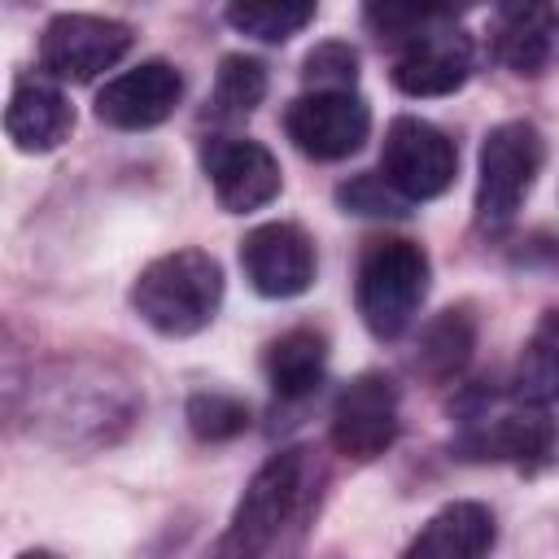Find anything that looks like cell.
<instances>
[{
	"mask_svg": "<svg viewBox=\"0 0 559 559\" xmlns=\"http://www.w3.org/2000/svg\"><path fill=\"white\" fill-rule=\"evenodd\" d=\"M319 485H323V467H319L314 450L293 445V450L271 454L253 472V480H249L245 498L236 502L231 524L218 537V546L210 550V559H271L314 511Z\"/></svg>",
	"mask_w": 559,
	"mask_h": 559,
	"instance_id": "obj_1",
	"label": "cell"
},
{
	"mask_svg": "<svg viewBox=\"0 0 559 559\" xmlns=\"http://www.w3.org/2000/svg\"><path fill=\"white\" fill-rule=\"evenodd\" d=\"M218 306H223V266L205 249L162 253L131 284V310L162 336H192L210 328Z\"/></svg>",
	"mask_w": 559,
	"mask_h": 559,
	"instance_id": "obj_2",
	"label": "cell"
},
{
	"mask_svg": "<svg viewBox=\"0 0 559 559\" xmlns=\"http://www.w3.org/2000/svg\"><path fill=\"white\" fill-rule=\"evenodd\" d=\"M428 275H432V266H428L424 245H415L406 236L367 240V249L358 258V275H354V306H358L367 332L380 341L402 336L428 297Z\"/></svg>",
	"mask_w": 559,
	"mask_h": 559,
	"instance_id": "obj_3",
	"label": "cell"
},
{
	"mask_svg": "<svg viewBox=\"0 0 559 559\" xmlns=\"http://www.w3.org/2000/svg\"><path fill=\"white\" fill-rule=\"evenodd\" d=\"M493 393L476 389L459 411H463V432L454 437V454L459 459H476V463H515L524 472H537L555 459V424L542 406L533 402H511L502 411H489Z\"/></svg>",
	"mask_w": 559,
	"mask_h": 559,
	"instance_id": "obj_4",
	"label": "cell"
},
{
	"mask_svg": "<svg viewBox=\"0 0 559 559\" xmlns=\"http://www.w3.org/2000/svg\"><path fill=\"white\" fill-rule=\"evenodd\" d=\"M542 157H546V144L533 122L515 118V122L489 127L480 144V170H476V218L485 227H502L507 218H515V210L524 205V197L542 175Z\"/></svg>",
	"mask_w": 559,
	"mask_h": 559,
	"instance_id": "obj_5",
	"label": "cell"
},
{
	"mask_svg": "<svg viewBox=\"0 0 559 559\" xmlns=\"http://www.w3.org/2000/svg\"><path fill=\"white\" fill-rule=\"evenodd\" d=\"M459 170V148L454 140L424 122V118H393L384 131V148H380V175L406 197V201H432L454 183Z\"/></svg>",
	"mask_w": 559,
	"mask_h": 559,
	"instance_id": "obj_6",
	"label": "cell"
},
{
	"mask_svg": "<svg viewBox=\"0 0 559 559\" xmlns=\"http://www.w3.org/2000/svg\"><path fill=\"white\" fill-rule=\"evenodd\" d=\"M131 48V26L96 13H57L39 35V66L61 83H87L118 66Z\"/></svg>",
	"mask_w": 559,
	"mask_h": 559,
	"instance_id": "obj_7",
	"label": "cell"
},
{
	"mask_svg": "<svg viewBox=\"0 0 559 559\" xmlns=\"http://www.w3.org/2000/svg\"><path fill=\"white\" fill-rule=\"evenodd\" d=\"M288 140L314 162H341L362 148L371 131V109L358 92H301L284 109Z\"/></svg>",
	"mask_w": 559,
	"mask_h": 559,
	"instance_id": "obj_8",
	"label": "cell"
},
{
	"mask_svg": "<svg viewBox=\"0 0 559 559\" xmlns=\"http://www.w3.org/2000/svg\"><path fill=\"white\" fill-rule=\"evenodd\" d=\"M393 441H397V384L384 371L354 376L332 406V445L354 463H371Z\"/></svg>",
	"mask_w": 559,
	"mask_h": 559,
	"instance_id": "obj_9",
	"label": "cell"
},
{
	"mask_svg": "<svg viewBox=\"0 0 559 559\" xmlns=\"http://www.w3.org/2000/svg\"><path fill=\"white\" fill-rule=\"evenodd\" d=\"M201 170L227 214H249L275 201L280 192V162L266 144L240 135H210L201 144Z\"/></svg>",
	"mask_w": 559,
	"mask_h": 559,
	"instance_id": "obj_10",
	"label": "cell"
},
{
	"mask_svg": "<svg viewBox=\"0 0 559 559\" xmlns=\"http://www.w3.org/2000/svg\"><path fill=\"white\" fill-rule=\"evenodd\" d=\"M240 266L253 293L284 301L314 284V240L297 223H262L240 240Z\"/></svg>",
	"mask_w": 559,
	"mask_h": 559,
	"instance_id": "obj_11",
	"label": "cell"
},
{
	"mask_svg": "<svg viewBox=\"0 0 559 559\" xmlns=\"http://www.w3.org/2000/svg\"><path fill=\"white\" fill-rule=\"evenodd\" d=\"M472 74V39L454 26V13L406 39L393 57V83L406 96H450Z\"/></svg>",
	"mask_w": 559,
	"mask_h": 559,
	"instance_id": "obj_12",
	"label": "cell"
},
{
	"mask_svg": "<svg viewBox=\"0 0 559 559\" xmlns=\"http://www.w3.org/2000/svg\"><path fill=\"white\" fill-rule=\"evenodd\" d=\"M179 96H183V74L170 61L153 57V61H140L135 70L114 74L96 92V118L118 131H144V127L166 122Z\"/></svg>",
	"mask_w": 559,
	"mask_h": 559,
	"instance_id": "obj_13",
	"label": "cell"
},
{
	"mask_svg": "<svg viewBox=\"0 0 559 559\" xmlns=\"http://www.w3.org/2000/svg\"><path fill=\"white\" fill-rule=\"evenodd\" d=\"M74 127V109L70 100L39 83V79H17L4 105V131L13 140V148L22 153H52L61 140H70Z\"/></svg>",
	"mask_w": 559,
	"mask_h": 559,
	"instance_id": "obj_14",
	"label": "cell"
},
{
	"mask_svg": "<svg viewBox=\"0 0 559 559\" xmlns=\"http://www.w3.org/2000/svg\"><path fill=\"white\" fill-rule=\"evenodd\" d=\"M493 537L498 528L485 502H450L411 537L402 559H489Z\"/></svg>",
	"mask_w": 559,
	"mask_h": 559,
	"instance_id": "obj_15",
	"label": "cell"
},
{
	"mask_svg": "<svg viewBox=\"0 0 559 559\" xmlns=\"http://www.w3.org/2000/svg\"><path fill=\"white\" fill-rule=\"evenodd\" d=\"M266 380L275 389V397L284 402H301L323 384V367H328V341L314 328H293L284 336H275L266 345Z\"/></svg>",
	"mask_w": 559,
	"mask_h": 559,
	"instance_id": "obj_16",
	"label": "cell"
},
{
	"mask_svg": "<svg viewBox=\"0 0 559 559\" xmlns=\"http://www.w3.org/2000/svg\"><path fill=\"white\" fill-rule=\"evenodd\" d=\"M550 39H555V13L546 4H507L498 9L493 26V48L498 61L511 74H542L550 61Z\"/></svg>",
	"mask_w": 559,
	"mask_h": 559,
	"instance_id": "obj_17",
	"label": "cell"
},
{
	"mask_svg": "<svg viewBox=\"0 0 559 559\" xmlns=\"http://www.w3.org/2000/svg\"><path fill=\"white\" fill-rule=\"evenodd\" d=\"M472 349H476V323H472V314L467 310H441L432 323H424L411 362H415V371L424 380L445 384V380H454L467 367Z\"/></svg>",
	"mask_w": 559,
	"mask_h": 559,
	"instance_id": "obj_18",
	"label": "cell"
},
{
	"mask_svg": "<svg viewBox=\"0 0 559 559\" xmlns=\"http://www.w3.org/2000/svg\"><path fill=\"white\" fill-rule=\"evenodd\" d=\"M511 393L533 406H546L550 397H559V310H546L533 323L520 349V362H515Z\"/></svg>",
	"mask_w": 559,
	"mask_h": 559,
	"instance_id": "obj_19",
	"label": "cell"
},
{
	"mask_svg": "<svg viewBox=\"0 0 559 559\" xmlns=\"http://www.w3.org/2000/svg\"><path fill=\"white\" fill-rule=\"evenodd\" d=\"M266 96V66L258 57H245V52H231L218 61V74H214V96H210V114L214 118H245L262 105Z\"/></svg>",
	"mask_w": 559,
	"mask_h": 559,
	"instance_id": "obj_20",
	"label": "cell"
},
{
	"mask_svg": "<svg viewBox=\"0 0 559 559\" xmlns=\"http://www.w3.org/2000/svg\"><path fill=\"white\" fill-rule=\"evenodd\" d=\"M227 22L240 35H253L262 44H284L301 26L314 22V4H293V0H280V4H231Z\"/></svg>",
	"mask_w": 559,
	"mask_h": 559,
	"instance_id": "obj_21",
	"label": "cell"
},
{
	"mask_svg": "<svg viewBox=\"0 0 559 559\" xmlns=\"http://www.w3.org/2000/svg\"><path fill=\"white\" fill-rule=\"evenodd\" d=\"M183 415L197 441H231L249 428V406L231 393H192Z\"/></svg>",
	"mask_w": 559,
	"mask_h": 559,
	"instance_id": "obj_22",
	"label": "cell"
},
{
	"mask_svg": "<svg viewBox=\"0 0 559 559\" xmlns=\"http://www.w3.org/2000/svg\"><path fill=\"white\" fill-rule=\"evenodd\" d=\"M336 205L345 214H362V218H402L411 210V201L384 175H376V170L354 175L349 183H341L336 188Z\"/></svg>",
	"mask_w": 559,
	"mask_h": 559,
	"instance_id": "obj_23",
	"label": "cell"
},
{
	"mask_svg": "<svg viewBox=\"0 0 559 559\" xmlns=\"http://www.w3.org/2000/svg\"><path fill=\"white\" fill-rule=\"evenodd\" d=\"M301 79H306L310 92H354V83H358V52L349 44H341V39L314 44L306 52Z\"/></svg>",
	"mask_w": 559,
	"mask_h": 559,
	"instance_id": "obj_24",
	"label": "cell"
},
{
	"mask_svg": "<svg viewBox=\"0 0 559 559\" xmlns=\"http://www.w3.org/2000/svg\"><path fill=\"white\" fill-rule=\"evenodd\" d=\"M367 26L376 31V39H384V44H406V39H415L419 31H428L432 22H441V17H450V9H406V4H371L367 13Z\"/></svg>",
	"mask_w": 559,
	"mask_h": 559,
	"instance_id": "obj_25",
	"label": "cell"
},
{
	"mask_svg": "<svg viewBox=\"0 0 559 559\" xmlns=\"http://www.w3.org/2000/svg\"><path fill=\"white\" fill-rule=\"evenodd\" d=\"M17 559H57V555H52V550H22Z\"/></svg>",
	"mask_w": 559,
	"mask_h": 559,
	"instance_id": "obj_26",
	"label": "cell"
}]
</instances>
